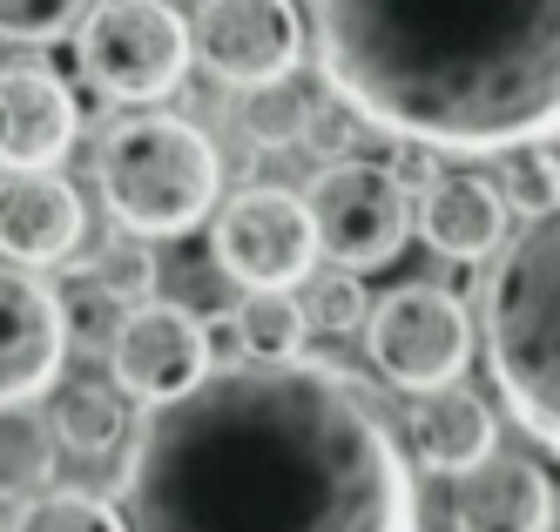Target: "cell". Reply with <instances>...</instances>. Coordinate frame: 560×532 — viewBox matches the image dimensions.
Masks as SVG:
<instances>
[{
    "mask_svg": "<svg viewBox=\"0 0 560 532\" xmlns=\"http://www.w3.org/2000/svg\"><path fill=\"white\" fill-rule=\"evenodd\" d=\"M122 532H419V485L358 385L325 364H210L142 412Z\"/></svg>",
    "mask_w": 560,
    "mask_h": 532,
    "instance_id": "6da1fadb",
    "label": "cell"
},
{
    "mask_svg": "<svg viewBox=\"0 0 560 532\" xmlns=\"http://www.w3.org/2000/svg\"><path fill=\"white\" fill-rule=\"evenodd\" d=\"M331 95L392 142L506 155L553 135L560 0H311Z\"/></svg>",
    "mask_w": 560,
    "mask_h": 532,
    "instance_id": "7a4b0ae2",
    "label": "cell"
},
{
    "mask_svg": "<svg viewBox=\"0 0 560 532\" xmlns=\"http://www.w3.org/2000/svg\"><path fill=\"white\" fill-rule=\"evenodd\" d=\"M487 364L540 452L560 445V229L534 216L520 236H500L487 270Z\"/></svg>",
    "mask_w": 560,
    "mask_h": 532,
    "instance_id": "3957f363",
    "label": "cell"
},
{
    "mask_svg": "<svg viewBox=\"0 0 560 532\" xmlns=\"http://www.w3.org/2000/svg\"><path fill=\"white\" fill-rule=\"evenodd\" d=\"M108 216L129 236H189L223 202V155L183 115H122L95 149Z\"/></svg>",
    "mask_w": 560,
    "mask_h": 532,
    "instance_id": "277c9868",
    "label": "cell"
},
{
    "mask_svg": "<svg viewBox=\"0 0 560 532\" xmlns=\"http://www.w3.org/2000/svg\"><path fill=\"white\" fill-rule=\"evenodd\" d=\"M74 68L108 102H163L189 74V21L170 0H95L89 21L68 34Z\"/></svg>",
    "mask_w": 560,
    "mask_h": 532,
    "instance_id": "5b68a950",
    "label": "cell"
},
{
    "mask_svg": "<svg viewBox=\"0 0 560 532\" xmlns=\"http://www.w3.org/2000/svg\"><path fill=\"white\" fill-rule=\"evenodd\" d=\"M358 331H365V357L378 364V378L406 398L432 385H459L472 364V310L446 283H398L365 310Z\"/></svg>",
    "mask_w": 560,
    "mask_h": 532,
    "instance_id": "8992f818",
    "label": "cell"
},
{
    "mask_svg": "<svg viewBox=\"0 0 560 532\" xmlns=\"http://www.w3.org/2000/svg\"><path fill=\"white\" fill-rule=\"evenodd\" d=\"M311 236L338 270H385L412 236V196L385 176V162L365 155H338L331 169H317L311 196H304Z\"/></svg>",
    "mask_w": 560,
    "mask_h": 532,
    "instance_id": "52a82bcc",
    "label": "cell"
},
{
    "mask_svg": "<svg viewBox=\"0 0 560 532\" xmlns=\"http://www.w3.org/2000/svg\"><path fill=\"white\" fill-rule=\"evenodd\" d=\"M210 257L230 283H244V291H291V283H304L311 263H317L304 196L270 189V182L223 196L210 210Z\"/></svg>",
    "mask_w": 560,
    "mask_h": 532,
    "instance_id": "ba28073f",
    "label": "cell"
},
{
    "mask_svg": "<svg viewBox=\"0 0 560 532\" xmlns=\"http://www.w3.org/2000/svg\"><path fill=\"white\" fill-rule=\"evenodd\" d=\"M189 55L223 88H264L277 74H298L304 55V14L291 0H196Z\"/></svg>",
    "mask_w": 560,
    "mask_h": 532,
    "instance_id": "9c48e42d",
    "label": "cell"
},
{
    "mask_svg": "<svg viewBox=\"0 0 560 532\" xmlns=\"http://www.w3.org/2000/svg\"><path fill=\"white\" fill-rule=\"evenodd\" d=\"M217 364L210 351V323L183 310V304H129L108 331V371H115V391L122 398H142V404H163V398H183L196 378Z\"/></svg>",
    "mask_w": 560,
    "mask_h": 532,
    "instance_id": "30bf717a",
    "label": "cell"
},
{
    "mask_svg": "<svg viewBox=\"0 0 560 532\" xmlns=\"http://www.w3.org/2000/svg\"><path fill=\"white\" fill-rule=\"evenodd\" d=\"M68 364L61 297L34 270L0 263V404H34Z\"/></svg>",
    "mask_w": 560,
    "mask_h": 532,
    "instance_id": "8fae6325",
    "label": "cell"
},
{
    "mask_svg": "<svg viewBox=\"0 0 560 532\" xmlns=\"http://www.w3.org/2000/svg\"><path fill=\"white\" fill-rule=\"evenodd\" d=\"M89 216L82 189L55 169H8L0 176V263L21 270H55L74 257Z\"/></svg>",
    "mask_w": 560,
    "mask_h": 532,
    "instance_id": "7c38bea8",
    "label": "cell"
},
{
    "mask_svg": "<svg viewBox=\"0 0 560 532\" xmlns=\"http://www.w3.org/2000/svg\"><path fill=\"white\" fill-rule=\"evenodd\" d=\"M74 129H82V108L48 61L27 55L0 68V162L8 169H55L74 149Z\"/></svg>",
    "mask_w": 560,
    "mask_h": 532,
    "instance_id": "4fadbf2b",
    "label": "cell"
},
{
    "mask_svg": "<svg viewBox=\"0 0 560 532\" xmlns=\"http://www.w3.org/2000/svg\"><path fill=\"white\" fill-rule=\"evenodd\" d=\"M453 532H553V478L493 445L453 478Z\"/></svg>",
    "mask_w": 560,
    "mask_h": 532,
    "instance_id": "5bb4252c",
    "label": "cell"
},
{
    "mask_svg": "<svg viewBox=\"0 0 560 532\" xmlns=\"http://www.w3.org/2000/svg\"><path fill=\"white\" fill-rule=\"evenodd\" d=\"M406 445L412 459L439 478H459L466 465H479L500 445L493 431V412L472 385H432V391H412V412H406Z\"/></svg>",
    "mask_w": 560,
    "mask_h": 532,
    "instance_id": "9a60e30c",
    "label": "cell"
},
{
    "mask_svg": "<svg viewBox=\"0 0 560 532\" xmlns=\"http://www.w3.org/2000/svg\"><path fill=\"white\" fill-rule=\"evenodd\" d=\"M419 236L432 243L439 257H453V263H479V257H493L500 250V236H506V202L487 176H432V189L419 196Z\"/></svg>",
    "mask_w": 560,
    "mask_h": 532,
    "instance_id": "2e32d148",
    "label": "cell"
},
{
    "mask_svg": "<svg viewBox=\"0 0 560 532\" xmlns=\"http://www.w3.org/2000/svg\"><path fill=\"white\" fill-rule=\"evenodd\" d=\"M48 431H55V445H68V452L102 459V452H115V445L129 438V404H122V391L102 385V378H74L55 398Z\"/></svg>",
    "mask_w": 560,
    "mask_h": 532,
    "instance_id": "e0dca14e",
    "label": "cell"
},
{
    "mask_svg": "<svg viewBox=\"0 0 560 532\" xmlns=\"http://www.w3.org/2000/svg\"><path fill=\"white\" fill-rule=\"evenodd\" d=\"M55 431L27 404H0V506H21L34 493H48L55 478Z\"/></svg>",
    "mask_w": 560,
    "mask_h": 532,
    "instance_id": "ac0fdd59",
    "label": "cell"
},
{
    "mask_svg": "<svg viewBox=\"0 0 560 532\" xmlns=\"http://www.w3.org/2000/svg\"><path fill=\"white\" fill-rule=\"evenodd\" d=\"M223 331L236 338V351L257 357V364H284V357H298L304 338H311V331H304V310H298L291 291H250L244 304L230 310Z\"/></svg>",
    "mask_w": 560,
    "mask_h": 532,
    "instance_id": "d6986e66",
    "label": "cell"
},
{
    "mask_svg": "<svg viewBox=\"0 0 560 532\" xmlns=\"http://www.w3.org/2000/svg\"><path fill=\"white\" fill-rule=\"evenodd\" d=\"M304 115H311V88L298 74H277L264 88H236V129L257 149H284L304 142Z\"/></svg>",
    "mask_w": 560,
    "mask_h": 532,
    "instance_id": "ffe728a7",
    "label": "cell"
},
{
    "mask_svg": "<svg viewBox=\"0 0 560 532\" xmlns=\"http://www.w3.org/2000/svg\"><path fill=\"white\" fill-rule=\"evenodd\" d=\"M298 310H304V331H317V338H358V323L372 310L365 276L358 270H311Z\"/></svg>",
    "mask_w": 560,
    "mask_h": 532,
    "instance_id": "44dd1931",
    "label": "cell"
},
{
    "mask_svg": "<svg viewBox=\"0 0 560 532\" xmlns=\"http://www.w3.org/2000/svg\"><path fill=\"white\" fill-rule=\"evenodd\" d=\"M500 202L520 216H553L560 210V162H553V135H534L506 149V176H500Z\"/></svg>",
    "mask_w": 560,
    "mask_h": 532,
    "instance_id": "7402d4cb",
    "label": "cell"
},
{
    "mask_svg": "<svg viewBox=\"0 0 560 532\" xmlns=\"http://www.w3.org/2000/svg\"><path fill=\"white\" fill-rule=\"evenodd\" d=\"M89 283L115 304V310H129V304H149L155 297V250H149V236H129V229H115L102 250H95V270Z\"/></svg>",
    "mask_w": 560,
    "mask_h": 532,
    "instance_id": "603a6c76",
    "label": "cell"
},
{
    "mask_svg": "<svg viewBox=\"0 0 560 532\" xmlns=\"http://www.w3.org/2000/svg\"><path fill=\"white\" fill-rule=\"evenodd\" d=\"M8 532H122V512L95 493H34L21 499Z\"/></svg>",
    "mask_w": 560,
    "mask_h": 532,
    "instance_id": "cb8c5ba5",
    "label": "cell"
},
{
    "mask_svg": "<svg viewBox=\"0 0 560 532\" xmlns=\"http://www.w3.org/2000/svg\"><path fill=\"white\" fill-rule=\"evenodd\" d=\"M95 0H0V40H21V48H55L74 27L89 21Z\"/></svg>",
    "mask_w": 560,
    "mask_h": 532,
    "instance_id": "d4e9b609",
    "label": "cell"
},
{
    "mask_svg": "<svg viewBox=\"0 0 560 532\" xmlns=\"http://www.w3.org/2000/svg\"><path fill=\"white\" fill-rule=\"evenodd\" d=\"M358 129H365V121H358V115H351L338 95H331V102H311V115H304V142H317V149H325L331 162H338V155L358 142Z\"/></svg>",
    "mask_w": 560,
    "mask_h": 532,
    "instance_id": "484cf974",
    "label": "cell"
},
{
    "mask_svg": "<svg viewBox=\"0 0 560 532\" xmlns=\"http://www.w3.org/2000/svg\"><path fill=\"white\" fill-rule=\"evenodd\" d=\"M385 176L406 189V196H425V189H432V176H439V162H432V149H425V142H398V149H392V162H385Z\"/></svg>",
    "mask_w": 560,
    "mask_h": 532,
    "instance_id": "4316f807",
    "label": "cell"
}]
</instances>
